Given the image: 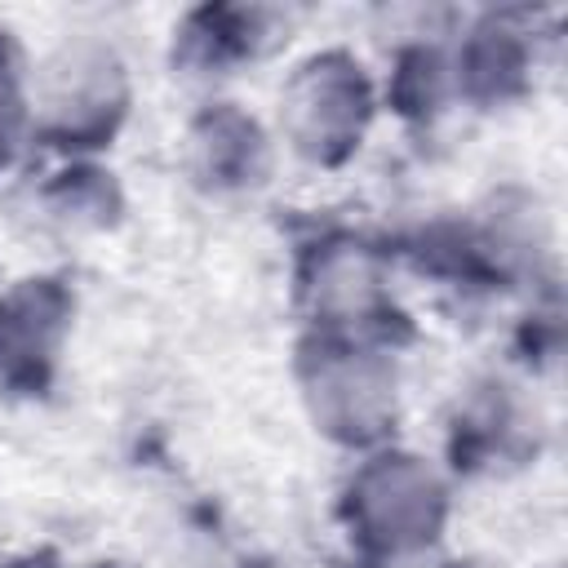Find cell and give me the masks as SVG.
I'll list each match as a JSON object with an SVG mask.
<instances>
[{
	"label": "cell",
	"instance_id": "cell-4",
	"mask_svg": "<svg viewBox=\"0 0 568 568\" xmlns=\"http://www.w3.org/2000/svg\"><path fill=\"white\" fill-rule=\"evenodd\" d=\"M71 320V293L58 280H22L0 297V377L40 390Z\"/></svg>",
	"mask_w": 568,
	"mask_h": 568
},
{
	"label": "cell",
	"instance_id": "cell-7",
	"mask_svg": "<svg viewBox=\"0 0 568 568\" xmlns=\"http://www.w3.org/2000/svg\"><path fill=\"white\" fill-rule=\"evenodd\" d=\"M515 36L519 31H506V27H479L475 40L466 44L462 71L475 98H501L524 80V49Z\"/></svg>",
	"mask_w": 568,
	"mask_h": 568
},
{
	"label": "cell",
	"instance_id": "cell-1",
	"mask_svg": "<svg viewBox=\"0 0 568 568\" xmlns=\"http://www.w3.org/2000/svg\"><path fill=\"white\" fill-rule=\"evenodd\" d=\"M368 80L359 71L355 58L346 53H320L311 58L284 89V120L293 142L311 155V160H342L368 120Z\"/></svg>",
	"mask_w": 568,
	"mask_h": 568
},
{
	"label": "cell",
	"instance_id": "cell-9",
	"mask_svg": "<svg viewBox=\"0 0 568 568\" xmlns=\"http://www.w3.org/2000/svg\"><path fill=\"white\" fill-rule=\"evenodd\" d=\"M18 120H22V102H18L13 67H9V53H4V40H0V160H4V155H9V146H13Z\"/></svg>",
	"mask_w": 568,
	"mask_h": 568
},
{
	"label": "cell",
	"instance_id": "cell-6",
	"mask_svg": "<svg viewBox=\"0 0 568 568\" xmlns=\"http://www.w3.org/2000/svg\"><path fill=\"white\" fill-rule=\"evenodd\" d=\"M195 155H200V173L217 186H244V182H262L266 173V142L257 133L253 120H244L240 111H209L195 124Z\"/></svg>",
	"mask_w": 568,
	"mask_h": 568
},
{
	"label": "cell",
	"instance_id": "cell-5",
	"mask_svg": "<svg viewBox=\"0 0 568 568\" xmlns=\"http://www.w3.org/2000/svg\"><path fill=\"white\" fill-rule=\"evenodd\" d=\"M120 106H124L120 67L106 53H93V62L71 58V67L53 93L58 133L62 138H102V133H111Z\"/></svg>",
	"mask_w": 568,
	"mask_h": 568
},
{
	"label": "cell",
	"instance_id": "cell-2",
	"mask_svg": "<svg viewBox=\"0 0 568 568\" xmlns=\"http://www.w3.org/2000/svg\"><path fill=\"white\" fill-rule=\"evenodd\" d=\"M359 532L390 550H413L444 519V488L417 457H377L359 470L346 501Z\"/></svg>",
	"mask_w": 568,
	"mask_h": 568
},
{
	"label": "cell",
	"instance_id": "cell-3",
	"mask_svg": "<svg viewBox=\"0 0 568 568\" xmlns=\"http://www.w3.org/2000/svg\"><path fill=\"white\" fill-rule=\"evenodd\" d=\"M311 399L324 430L364 444L377 439L395 417V373L359 351H320L311 373Z\"/></svg>",
	"mask_w": 568,
	"mask_h": 568
},
{
	"label": "cell",
	"instance_id": "cell-8",
	"mask_svg": "<svg viewBox=\"0 0 568 568\" xmlns=\"http://www.w3.org/2000/svg\"><path fill=\"white\" fill-rule=\"evenodd\" d=\"M373 284L377 280L368 271V257L355 248H342V253H324L311 288H315V306L328 320H355L373 306V297H377Z\"/></svg>",
	"mask_w": 568,
	"mask_h": 568
}]
</instances>
